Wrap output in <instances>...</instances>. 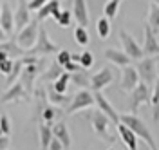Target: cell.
Wrapping results in <instances>:
<instances>
[{"label":"cell","instance_id":"obj_12","mask_svg":"<svg viewBox=\"0 0 159 150\" xmlns=\"http://www.w3.org/2000/svg\"><path fill=\"white\" fill-rule=\"evenodd\" d=\"M31 101H33V114H31V120H33V123H38L40 116H42V110L49 105L45 89H43V87L33 89V92H31Z\"/></svg>","mask_w":159,"mask_h":150},{"label":"cell","instance_id":"obj_27","mask_svg":"<svg viewBox=\"0 0 159 150\" xmlns=\"http://www.w3.org/2000/svg\"><path fill=\"white\" fill-rule=\"evenodd\" d=\"M51 18L56 22L58 25H61V27H70V25H72V13H70L69 9L54 11V13L51 15Z\"/></svg>","mask_w":159,"mask_h":150},{"label":"cell","instance_id":"obj_31","mask_svg":"<svg viewBox=\"0 0 159 150\" xmlns=\"http://www.w3.org/2000/svg\"><path fill=\"white\" fill-rule=\"evenodd\" d=\"M38 132H40V148H47L51 138H52V132H51V127L45 125L43 121H38Z\"/></svg>","mask_w":159,"mask_h":150},{"label":"cell","instance_id":"obj_33","mask_svg":"<svg viewBox=\"0 0 159 150\" xmlns=\"http://www.w3.org/2000/svg\"><path fill=\"white\" fill-rule=\"evenodd\" d=\"M96 31H98V36L101 40H105V38H109L110 36V31H112V25H110V20L107 16H101L96 24Z\"/></svg>","mask_w":159,"mask_h":150},{"label":"cell","instance_id":"obj_16","mask_svg":"<svg viewBox=\"0 0 159 150\" xmlns=\"http://www.w3.org/2000/svg\"><path fill=\"white\" fill-rule=\"evenodd\" d=\"M51 132H52L54 138H58V139L61 141V147H63V148H70V145H72V138H70L69 127H67V123H65L63 120L54 121V123L51 125Z\"/></svg>","mask_w":159,"mask_h":150},{"label":"cell","instance_id":"obj_22","mask_svg":"<svg viewBox=\"0 0 159 150\" xmlns=\"http://www.w3.org/2000/svg\"><path fill=\"white\" fill-rule=\"evenodd\" d=\"M61 9V2L60 0H47L40 9H36V20L38 22H45L47 18H51V15L54 11Z\"/></svg>","mask_w":159,"mask_h":150},{"label":"cell","instance_id":"obj_21","mask_svg":"<svg viewBox=\"0 0 159 150\" xmlns=\"http://www.w3.org/2000/svg\"><path fill=\"white\" fill-rule=\"evenodd\" d=\"M116 129H118L121 139L125 141L127 148H129V150H138V136H136V134L127 127V125H123V123L119 121L118 125H116Z\"/></svg>","mask_w":159,"mask_h":150},{"label":"cell","instance_id":"obj_32","mask_svg":"<svg viewBox=\"0 0 159 150\" xmlns=\"http://www.w3.org/2000/svg\"><path fill=\"white\" fill-rule=\"evenodd\" d=\"M119 4H121V0H107L103 6V16H107L109 20H114L118 16Z\"/></svg>","mask_w":159,"mask_h":150},{"label":"cell","instance_id":"obj_40","mask_svg":"<svg viewBox=\"0 0 159 150\" xmlns=\"http://www.w3.org/2000/svg\"><path fill=\"white\" fill-rule=\"evenodd\" d=\"M45 2H47V0H27V7H29V11H36V9H40Z\"/></svg>","mask_w":159,"mask_h":150},{"label":"cell","instance_id":"obj_25","mask_svg":"<svg viewBox=\"0 0 159 150\" xmlns=\"http://www.w3.org/2000/svg\"><path fill=\"white\" fill-rule=\"evenodd\" d=\"M70 74V81L78 87V89H89V78L90 74L87 72V69H78L74 70V72H69Z\"/></svg>","mask_w":159,"mask_h":150},{"label":"cell","instance_id":"obj_38","mask_svg":"<svg viewBox=\"0 0 159 150\" xmlns=\"http://www.w3.org/2000/svg\"><path fill=\"white\" fill-rule=\"evenodd\" d=\"M54 60L58 61L61 67H63V65L70 60V52H69V51H65V49H60L58 52H56V58H54Z\"/></svg>","mask_w":159,"mask_h":150},{"label":"cell","instance_id":"obj_15","mask_svg":"<svg viewBox=\"0 0 159 150\" xmlns=\"http://www.w3.org/2000/svg\"><path fill=\"white\" fill-rule=\"evenodd\" d=\"M141 49L145 56H157L159 52V40H157V33L150 29L148 24H145V42L141 43Z\"/></svg>","mask_w":159,"mask_h":150},{"label":"cell","instance_id":"obj_1","mask_svg":"<svg viewBox=\"0 0 159 150\" xmlns=\"http://www.w3.org/2000/svg\"><path fill=\"white\" fill-rule=\"evenodd\" d=\"M119 121L123 123V125H127L138 138H141V139L145 141L147 145H148L152 150L157 148V143H156V139L152 138V134H150L148 127L145 125V121L141 120V118H138L136 114H132V112H129V114H119Z\"/></svg>","mask_w":159,"mask_h":150},{"label":"cell","instance_id":"obj_2","mask_svg":"<svg viewBox=\"0 0 159 150\" xmlns=\"http://www.w3.org/2000/svg\"><path fill=\"white\" fill-rule=\"evenodd\" d=\"M90 120V127H92V130H94V134L98 136L101 141H105V143H109V145H112V143H116V134H112V121L101 112V110H94L92 112V116H89Z\"/></svg>","mask_w":159,"mask_h":150},{"label":"cell","instance_id":"obj_28","mask_svg":"<svg viewBox=\"0 0 159 150\" xmlns=\"http://www.w3.org/2000/svg\"><path fill=\"white\" fill-rule=\"evenodd\" d=\"M0 49L4 51L9 58H20V56H24V54H25V51L20 49L15 40H9V42L4 40V42H2V45H0Z\"/></svg>","mask_w":159,"mask_h":150},{"label":"cell","instance_id":"obj_18","mask_svg":"<svg viewBox=\"0 0 159 150\" xmlns=\"http://www.w3.org/2000/svg\"><path fill=\"white\" fill-rule=\"evenodd\" d=\"M70 13H72V20H76L78 25H83V27L89 25V7H87V0H74Z\"/></svg>","mask_w":159,"mask_h":150},{"label":"cell","instance_id":"obj_13","mask_svg":"<svg viewBox=\"0 0 159 150\" xmlns=\"http://www.w3.org/2000/svg\"><path fill=\"white\" fill-rule=\"evenodd\" d=\"M94 105H98V109L109 118L110 121H112V125L116 127L119 123V112L112 105H110V101L101 94V90H94Z\"/></svg>","mask_w":159,"mask_h":150},{"label":"cell","instance_id":"obj_37","mask_svg":"<svg viewBox=\"0 0 159 150\" xmlns=\"http://www.w3.org/2000/svg\"><path fill=\"white\" fill-rule=\"evenodd\" d=\"M0 130H2V134H11V121H9V116L2 110L0 112Z\"/></svg>","mask_w":159,"mask_h":150},{"label":"cell","instance_id":"obj_46","mask_svg":"<svg viewBox=\"0 0 159 150\" xmlns=\"http://www.w3.org/2000/svg\"><path fill=\"white\" fill-rule=\"evenodd\" d=\"M0 9H2V2H0Z\"/></svg>","mask_w":159,"mask_h":150},{"label":"cell","instance_id":"obj_30","mask_svg":"<svg viewBox=\"0 0 159 150\" xmlns=\"http://www.w3.org/2000/svg\"><path fill=\"white\" fill-rule=\"evenodd\" d=\"M69 81H70V74L67 72V70H63L56 80L51 81V83H52L51 87L56 90V92H67V89H69Z\"/></svg>","mask_w":159,"mask_h":150},{"label":"cell","instance_id":"obj_29","mask_svg":"<svg viewBox=\"0 0 159 150\" xmlns=\"http://www.w3.org/2000/svg\"><path fill=\"white\" fill-rule=\"evenodd\" d=\"M61 72H63V67H61V65H60L56 60H52L49 67L43 70V74H42V80H43V81H52V80H56Z\"/></svg>","mask_w":159,"mask_h":150},{"label":"cell","instance_id":"obj_3","mask_svg":"<svg viewBox=\"0 0 159 150\" xmlns=\"http://www.w3.org/2000/svg\"><path fill=\"white\" fill-rule=\"evenodd\" d=\"M58 51H60V45L51 40L49 34H47V29H45V27L42 25V22H40L36 42L33 43V47H29V49L25 51V54H34V56H49V54H56Z\"/></svg>","mask_w":159,"mask_h":150},{"label":"cell","instance_id":"obj_4","mask_svg":"<svg viewBox=\"0 0 159 150\" xmlns=\"http://www.w3.org/2000/svg\"><path fill=\"white\" fill-rule=\"evenodd\" d=\"M136 70L139 74V80L145 81L148 87H154L157 81V56H143L138 60Z\"/></svg>","mask_w":159,"mask_h":150},{"label":"cell","instance_id":"obj_36","mask_svg":"<svg viewBox=\"0 0 159 150\" xmlns=\"http://www.w3.org/2000/svg\"><path fill=\"white\" fill-rule=\"evenodd\" d=\"M78 63H80V67H83V69H90V67L94 65V54H92L89 49L83 51V52L80 54Z\"/></svg>","mask_w":159,"mask_h":150},{"label":"cell","instance_id":"obj_26","mask_svg":"<svg viewBox=\"0 0 159 150\" xmlns=\"http://www.w3.org/2000/svg\"><path fill=\"white\" fill-rule=\"evenodd\" d=\"M147 24L150 25V29L159 34V4L152 2L148 9V16H147Z\"/></svg>","mask_w":159,"mask_h":150},{"label":"cell","instance_id":"obj_43","mask_svg":"<svg viewBox=\"0 0 159 150\" xmlns=\"http://www.w3.org/2000/svg\"><path fill=\"white\" fill-rule=\"evenodd\" d=\"M47 148H51V150H60V148H63L61 147V141L58 139V138H51V141H49V145H47Z\"/></svg>","mask_w":159,"mask_h":150},{"label":"cell","instance_id":"obj_39","mask_svg":"<svg viewBox=\"0 0 159 150\" xmlns=\"http://www.w3.org/2000/svg\"><path fill=\"white\" fill-rule=\"evenodd\" d=\"M11 67H13V58H6L4 61H0V72L2 74H9V70H11Z\"/></svg>","mask_w":159,"mask_h":150},{"label":"cell","instance_id":"obj_24","mask_svg":"<svg viewBox=\"0 0 159 150\" xmlns=\"http://www.w3.org/2000/svg\"><path fill=\"white\" fill-rule=\"evenodd\" d=\"M60 118H63V112L56 107V105H47L45 109L42 110V116H40V121H43L45 125H52L54 121H58Z\"/></svg>","mask_w":159,"mask_h":150},{"label":"cell","instance_id":"obj_45","mask_svg":"<svg viewBox=\"0 0 159 150\" xmlns=\"http://www.w3.org/2000/svg\"><path fill=\"white\" fill-rule=\"evenodd\" d=\"M7 36H9V34H7L6 31H4V29H2V27H0V43H2V42H4V40H7Z\"/></svg>","mask_w":159,"mask_h":150},{"label":"cell","instance_id":"obj_41","mask_svg":"<svg viewBox=\"0 0 159 150\" xmlns=\"http://www.w3.org/2000/svg\"><path fill=\"white\" fill-rule=\"evenodd\" d=\"M9 145H11L9 136H7V134H0V150L9 148Z\"/></svg>","mask_w":159,"mask_h":150},{"label":"cell","instance_id":"obj_23","mask_svg":"<svg viewBox=\"0 0 159 150\" xmlns=\"http://www.w3.org/2000/svg\"><path fill=\"white\" fill-rule=\"evenodd\" d=\"M45 94H47V101H49L51 105H56V107H67L70 98H72V96H69L67 92H56L51 85L47 87Z\"/></svg>","mask_w":159,"mask_h":150},{"label":"cell","instance_id":"obj_35","mask_svg":"<svg viewBox=\"0 0 159 150\" xmlns=\"http://www.w3.org/2000/svg\"><path fill=\"white\" fill-rule=\"evenodd\" d=\"M22 60L20 58H16V60H13V67H11V70H9V74L6 76V85H11L13 81L18 78V74H20V70H22Z\"/></svg>","mask_w":159,"mask_h":150},{"label":"cell","instance_id":"obj_6","mask_svg":"<svg viewBox=\"0 0 159 150\" xmlns=\"http://www.w3.org/2000/svg\"><path fill=\"white\" fill-rule=\"evenodd\" d=\"M42 65H43V60L40 58L36 63H24L22 65V70H20L18 78L16 80L22 83V87L27 90V92H33V89H34V81H36V78H38L40 70H42Z\"/></svg>","mask_w":159,"mask_h":150},{"label":"cell","instance_id":"obj_9","mask_svg":"<svg viewBox=\"0 0 159 150\" xmlns=\"http://www.w3.org/2000/svg\"><path fill=\"white\" fill-rule=\"evenodd\" d=\"M16 101H31V94L22 87V83L18 80H15L11 85H7V90L0 96V105L16 103Z\"/></svg>","mask_w":159,"mask_h":150},{"label":"cell","instance_id":"obj_10","mask_svg":"<svg viewBox=\"0 0 159 150\" xmlns=\"http://www.w3.org/2000/svg\"><path fill=\"white\" fill-rule=\"evenodd\" d=\"M119 40H121V45H123V51H125V54L129 56L130 60H139V58H143L145 54H143V49H141V43L136 42V38L127 33V29H119Z\"/></svg>","mask_w":159,"mask_h":150},{"label":"cell","instance_id":"obj_19","mask_svg":"<svg viewBox=\"0 0 159 150\" xmlns=\"http://www.w3.org/2000/svg\"><path fill=\"white\" fill-rule=\"evenodd\" d=\"M0 27L6 31L7 34L15 33V20H13V9L7 2H2V9H0Z\"/></svg>","mask_w":159,"mask_h":150},{"label":"cell","instance_id":"obj_20","mask_svg":"<svg viewBox=\"0 0 159 150\" xmlns=\"http://www.w3.org/2000/svg\"><path fill=\"white\" fill-rule=\"evenodd\" d=\"M103 56H105V60H109L112 65H116V67H123V65H129L130 58L125 54V51H119V49H105L103 51Z\"/></svg>","mask_w":159,"mask_h":150},{"label":"cell","instance_id":"obj_42","mask_svg":"<svg viewBox=\"0 0 159 150\" xmlns=\"http://www.w3.org/2000/svg\"><path fill=\"white\" fill-rule=\"evenodd\" d=\"M78 69H81L80 63H76V61H72V60H69L63 65V70H67V72H74V70H78Z\"/></svg>","mask_w":159,"mask_h":150},{"label":"cell","instance_id":"obj_34","mask_svg":"<svg viewBox=\"0 0 159 150\" xmlns=\"http://www.w3.org/2000/svg\"><path fill=\"white\" fill-rule=\"evenodd\" d=\"M74 42H76L78 45H81V47L89 45L90 36H89L87 27H83V25H76V29H74Z\"/></svg>","mask_w":159,"mask_h":150},{"label":"cell","instance_id":"obj_48","mask_svg":"<svg viewBox=\"0 0 159 150\" xmlns=\"http://www.w3.org/2000/svg\"><path fill=\"white\" fill-rule=\"evenodd\" d=\"M0 112H2V105H0Z\"/></svg>","mask_w":159,"mask_h":150},{"label":"cell","instance_id":"obj_14","mask_svg":"<svg viewBox=\"0 0 159 150\" xmlns=\"http://www.w3.org/2000/svg\"><path fill=\"white\" fill-rule=\"evenodd\" d=\"M119 69H121V81H119V85H121V89L125 90V92H130V90L139 83L138 70H136L134 65H130V63L119 67Z\"/></svg>","mask_w":159,"mask_h":150},{"label":"cell","instance_id":"obj_44","mask_svg":"<svg viewBox=\"0 0 159 150\" xmlns=\"http://www.w3.org/2000/svg\"><path fill=\"white\" fill-rule=\"evenodd\" d=\"M152 107H154L152 118H154V123H157V121H159V107H157V105H152Z\"/></svg>","mask_w":159,"mask_h":150},{"label":"cell","instance_id":"obj_7","mask_svg":"<svg viewBox=\"0 0 159 150\" xmlns=\"http://www.w3.org/2000/svg\"><path fill=\"white\" fill-rule=\"evenodd\" d=\"M92 105H94V92L92 90H87V89H81L80 92H76L70 98L69 105L65 107V114L70 116V114H76L80 110L90 109Z\"/></svg>","mask_w":159,"mask_h":150},{"label":"cell","instance_id":"obj_47","mask_svg":"<svg viewBox=\"0 0 159 150\" xmlns=\"http://www.w3.org/2000/svg\"><path fill=\"white\" fill-rule=\"evenodd\" d=\"M152 2H159V0H152Z\"/></svg>","mask_w":159,"mask_h":150},{"label":"cell","instance_id":"obj_8","mask_svg":"<svg viewBox=\"0 0 159 150\" xmlns=\"http://www.w3.org/2000/svg\"><path fill=\"white\" fill-rule=\"evenodd\" d=\"M132 96H130V112L132 114H138V110L141 105H148L150 103V92H152V87H148L145 81L139 80V83L130 90Z\"/></svg>","mask_w":159,"mask_h":150},{"label":"cell","instance_id":"obj_5","mask_svg":"<svg viewBox=\"0 0 159 150\" xmlns=\"http://www.w3.org/2000/svg\"><path fill=\"white\" fill-rule=\"evenodd\" d=\"M38 25L40 22L34 18V20H29L20 31H16V36H15V42L20 49L27 51L29 47H33V43L36 42V36H38Z\"/></svg>","mask_w":159,"mask_h":150},{"label":"cell","instance_id":"obj_17","mask_svg":"<svg viewBox=\"0 0 159 150\" xmlns=\"http://www.w3.org/2000/svg\"><path fill=\"white\" fill-rule=\"evenodd\" d=\"M13 20H15V31H20L31 20V11L27 7V0H18L16 9L13 11Z\"/></svg>","mask_w":159,"mask_h":150},{"label":"cell","instance_id":"obj_11","mask_svg":"<svg viewBox=\"0 0 159 150\" xmlns=\"http://www.w3.org/2000/svg\"><path fill=\"white\" fill-rule=\"evenodd\" d=\"M114 81V70L110 67H101L98 72H94L89 78V89L94 90H101L105 87H109L110 83Z\"/></svg>","mask_w":159,"mask_h":150}]
</instances>
